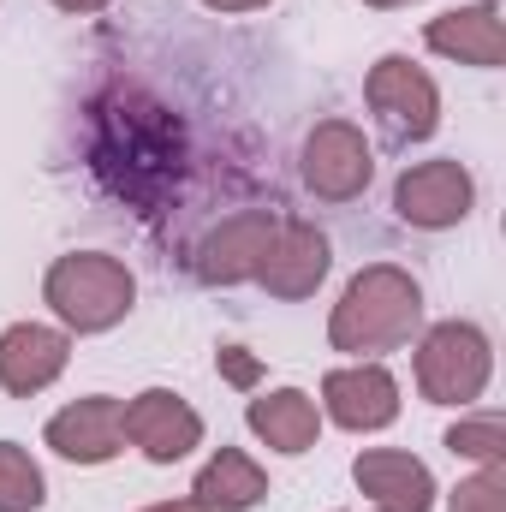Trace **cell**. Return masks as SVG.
I'll return each mask as SVG.
<instances>
[{
  "label": "cell",
  "instance_id": "18",
  "mask_svg": "<svg viewBox=\"0 0 506 512\" xmlns=\"http://www.w3.org/2000/svg\"><path fill=\"white\" fill-rule=\"evenodd\" d=\"M48 501V477L30 459V447L0 441V512H36Z\"/></svg>",
  "mask_w": 506,
  "mask_h": 512
},
{
  "label": "cell",
  "instance_id": "23",
  "mask_svg": "<svg viewBox=\"0 0 506 512\" xmlns=\"http://www.w3.org/2000/svg\"><path fill=\"white\" fill-rule=\"evenodd\" d=\"M60 12H78V18H90V12H102V6H114V0H54Z\"/></svg>",
  "mask_w": 506,
  "mask_h": 512
},
{
  "label": "cell",
  "instance_id": "14",
  "mask_svg": "<svg viewBox=\"0 0 506 512\" xmlns=\"http://www.w3.org/2000/svg\"><path fill=\"white\" fill-rule=\"evenodd\" d=\"M352 483L370 495L376 512H429L435 507V477L417 453H399V447H364L352 459Z\"/></svg>",
  "mask_w": 506,
  "mask_h": 512
},
{
  "label": "cell",
  "instance_id": "20",
  "mask_svg": "<svg viewBox=\"0 0 506 512\" xmlns=\"http://www.w3.org/2000/svg\"><path fill=\"white\" fill-rule=\"evenodd\" d=\"M447 512H506V465H477V477L447 495Z\"/></svg>",
  "mask_w": 506,
  "mask_h": 512
},
{
  "label": "cell",
  "instance_id": "13",
  "mask_svg": "<svg viewBox=\"0 0 506 512\" xmlns=\"http://www.w3.org/2000/svg\"><path fill=\"white\" fill-rule=\"evenodd\" d=\"M72 364V334L48 328V322H12L0 334V387L12 399H36L42 387H54Z\"/></svg>",
  "mask_w": 506,
  "mask_h": 512
},
{
  "label": "cell",
  "instance_id": "25",
  "mask_svg": "<svg viewBox=\"0 0 506 512\" xmlns=\"http://www.w3.org/2000/svg\"><path fill=\"white\" fill-rule=\"evenodd\" d=\"M364 6H376V12H399V6H417V0H364Z\"/></svg>",
  "mask_w": 506,
  "mask_h": 512
},
{
  "label": "cell",
  "instance_id": "21",
  "mask_svg": "<svg viewBox=\"0 0 506 512\" xmlns=\"http://www.w3.org/2000/svg\"><path fill=\"white\" fill-rule=\"evenodd\" d=\"M215 370L233 387H256V376H262V364H256L251 352H239V346H221V352H215Z\"/></svg>",
  "mask_w": 506,
  "mask_h": 512
},
{
  "label": "cell",
  "instance_id": "10",
  "mask_svg": "<svg viewBox=\"0 0 506 512\" xmlns=\"http://www.w3.org/2000/svg\"><path fill=\"white\" fill-rule=\"evenodd\" d=\"M126 441L149 459V465H173L191 447H203V417L173 393V387H143L137 399H126Z\"/></svg>",
  "mask_w": 506,
  "mask_h": 512
},
{
  "label": "cell",
  "instance_id": "4",
  "mask_svg": "<svg viewBox=\"0 0 506 512\" xmlns=\"http://www.w3.org/2000/svg\"><path fill=\"white\" fill-rule=\"evenodd\" d=\"M495 376V346L477 322H435L417 340V393L429 405H471Z\"/></svg>",
  "mask_w": 506,
  "mask_h": 512
},
{
  "label": "cell",
  "instance_id": "17",
  "mask_svg": "<svg viewBox=\"0 0 506 512\" xmlns=\"http://www.w3.org/2000/svg\"><path fill=\"white\" fill-rule=\"evenodd\" d=\"M262 495H268V471L256 465L245 447H221L197 471V483H191V501L203 512H251Z\"/></svg>",
  "mask_w": 506,
  "mask_h": 512
},
{
  "label": "cell",
  "instance_id": "16",
  "mask_svg": "<svg viewBox=\"0 0 506 512\" xmlns=\"http://www.w3.org/2000/svg\"><path fill=\"white\" fill-rule=\"evenodd\" d=\"M245 423H251V435L262 447L298 459V453H310L316 435H322V405H316L304 387H274V393H256L251 399Z\"/></svg>",
  "mask_w": 506,
  "mask_h": 512
},
{
  "label": "cell",
  "instance_id": "5",
  "mask_svg": "<svg viewBox=\"0 0 506 512\" xmlns=\"http://www.w3.org/2000/svg\"><path fill=\"white\" fill-rule=\"evenodd\" d=\"M364 102L381 120V131L393 143H429L435 126H441V90L423 66H411L405 54H387L370 66L364 78Z\"/></svg>",
  "mask_w": 506,
  "mask_h": 512
},
{
  "label": "cell",
  "instance_id": "11",
  "mask_svg": "<svg viewBox=\"0 0 506 512\" xmlns=\"http://www.w3.org/2000/svg\"><path fill=\"white\" fill-rule=\"evenodd\" d=\"M328 262H334V251H328V239L310 221H280L274 239H268V251H262V262H256V286L268 298L298 304V298H310L328 280Z\"/></svg>",
  "mask_w": 506,
  "mask_h": 512
},
{
  "label": "cell",
  "instance_id": "24",
  "mask_svg": "<svg viewBox=\"0 0 506 512\" xmlns=\"http://www.w3.org/2000/svg\"><path fill=\"white\" fill-rule=\"evenodd\" d=\"M143 512H203L197 501H155V507H143Z\"/></svg>",
  "mask_w": 506,
  "mask_h": 512
},
{
  "label": "cell",
  "instance_id": "19",
  "mask_svg": "<svg viewBox=\"0 0 506 512\" xmlns=\"http://www.w3.org/2000/svg\"><path fill=\"white\" fill-rule=\"evenodd\" d=\"M447 453L471 459V465H506V417L483 411V417H459L447 429Z\"/></svg>",
  "mask_w": 506,
  "mask_h": 512
},
{
  "label": "cell",
  "instance_id": "12",
  "mask_svg": "<svg viewBox=\"0 0 506 512\" xmlns=\"http://www.w3.org/2000/svg\"><path fill=\"white\" fill-rule=\"evenodd\" d=\"M274 227H280L274 209H239L221 227H209L203 245H197V280L203 286H245V280H256V262L268 251Z\"/></svg>",
  "mask_w": 506,
  "mask_h": 512
},
{
  "label": "cell",
  "instance_id": "15",
  "mask_svg": "<svg viewBox=\"0 0 506 512\" xmlns=\"http://www.w3.org/2000/svg\"><path fill=\"white\" fill-rule=\"evenodd\" d=\"M423 42H429V54H441V60H459V66H483V72H495V66L506 60L501 6L477 0V6L441 12V18L423 24Z\"/></svg>",
  "mask_w": 506,
  "mask_h": 512
},
{
  "label": "cell",
  "instance_id": "26",
  "mask_svg": "<svg viewBox=\"0 0 506 512\" xmlns=\"http://www.w3.org/2000/svg\"><path fill=\"white\" fill-rule=\"evenodd\" d=\"M489 6H501V0H489Z\"/></svg>",
  "mask_w": 506,
  "mask_h": 512
},
{
  "label": "cell",
  "instance_id": "6",
  "mask_svg": "<svg viewBox=\"0 0 506 512\" xmlns=\"http://www.w3.org/2000/svg\"><path fill=\"white\" fill-rule=\"evenodd\" d=\"M298 173H304V191H310V197H322V203H352V197H364L370 179H376L370 137L352 126V120H316L310 137H304Z\"/></svg>",
  "mask_w": 506,
  "mask_h": 512
},
{
  "label": "cell",
  "instance_id": "9",
  "mask_svg": "<svg viewBox=\"0 0 506 512\" xmlns=\"http://www.w3.org/2000/svg\"><path fill=\"white\" fill-rule=\"evenodd\" d=\"M120 417H126V399L90 393V399H72L66 411H54L48 429H42V441L60 459H72V465H108V459L126 453V423Z\"/></svg>",
  "mask_w": 506,
  "mask_h": 512
},
{
  "label": "cell",
  "instance_id": "22",
  "mask_svg": "<svg viewBox=\"0 0 506 512\" xmlns=\"http://www.w3.org/2000/svg\"><path fill=\"white\" fill-rule=\"evenodd\" d=\"M209 12H256V6H274V0H203Z\"/></svg>",
  "mask_w": 506,
  "mask_h": 512
},
{
  "label": "cell",
  "instance_id": "1",
  "mask_svg": "<svg viewBox=\"0 0 506 512\" xmlns=\"http://www.w3.org/2000/svg\"><path fill=\"white\" fill-rule=\"evenodd\" d=\"M417 328H423V286L399 262H370L346 280L328 316V346L346 358H387L411 346Z\"/></svg>",
  "mask_w": 506,
  "mask_h": 512
},
{
  "label": "cell",
  "instance_id": "8",
  "mask_svg": "<svg viewBox=\"0 0 506 512\" xmlns=\"http://www.w3.org/2000/svg\"><path fill=\"white\" fill-rule=\"evenodd\" d=\"M322 417L352 429V435H370L387 429L399 417V382L381 358H358V364H340L322 376Z\"/></svg>",
  "mask_w": 506,
  "mask_h": 512
},
{
  "label": "cell",
  "instance_id": "7",
  "mask_svg": "<svg viewBox=\"0 0 506 512\" xmlns=\"http://www.w3.org/2000/svg\"><path fill=\"white\" fill-rule=\"evenodd\" d=\"M471 203H477V179H471L465 161H447V155L405 167L399 185H393V215H399L405 227H417V233H447V227H459V221L471 215Z\"/></svg>",
  "mask_w": 506,
  "mask_h": 512
},
{
  "label": "cell",
  "instance_id": "3",
  "mask_svg": "<svg viewBox=\"0 0 506 512\" xmlns=\"http://www.w3.org/2000/svg\"><path fill=\"white\" fill-rule=\"evenodd\" d=\"M42 298L60 316L66 334H108L120 328L137 304V280L120 256L108 251H72L54 256V268L42 274Z\"/></svg>",
  "mask_w": 506,
  "mask_h": 512
},
{
  "label": "cell",
  "instance_id": "2",
  "mask_svg": "<svg viewBox=\"0 0 506 512\" xmlns=\"http://www.w3.org/2000/svg\"><path fill=\"white\" fill-rule=\"evenodd\" d=\"M155 120V102H137V96H120L108 114H102V143H96V167L102 179L131 197V203H155L167 191H179V167H185V143H179V126L161 120L155 137H143Z\"/></svg>",
  "mask_w": 506,
  "mask_h": 512
}]
</instances>
